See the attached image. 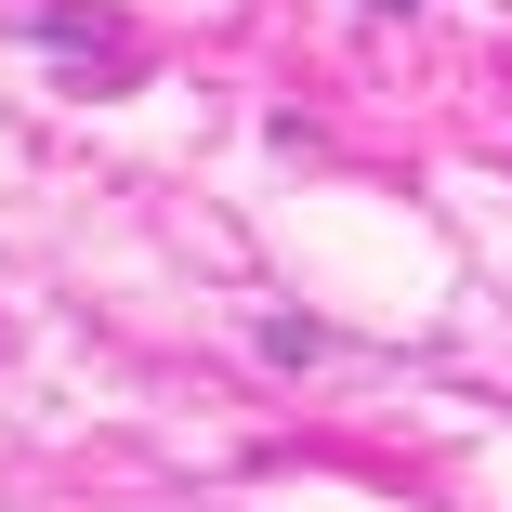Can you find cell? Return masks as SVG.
Segmentation results:
<instances>
[]
</instances>
